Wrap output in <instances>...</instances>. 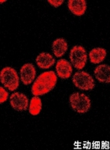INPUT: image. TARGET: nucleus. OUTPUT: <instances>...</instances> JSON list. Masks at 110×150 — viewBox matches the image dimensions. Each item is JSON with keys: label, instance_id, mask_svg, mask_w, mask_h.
I'll list each match as a JSON object with an SVG mask.
<instances>
[{"label": "nucleus", "instance_id": "1", "mask_svg": "<svg viewBox=\"0 0 110 150\" xmlns=\"http://www.w3.org/2000/svg\"><path fill=\"white\" fill-rule=\"evenodd\" d=\"M57 78L56 72L54 70H47L40 74L32 86V95L34 96H40L51 92L56 86Z\"/></svg>", "mask_w": 110, "mask_h": 150}, {"label": "nucleus", "instance_id": "2", "mask_svg": "<svg viewBox=\"0 0 110 150\" xmlns=\"http://www.w3.org/2000/svg\"><path fill=\"white\" fill-rule=\"evenodd\" d=\"M20 76L14 68L6 67L0 71V81L4 88L11 92L18 89L20 86Z\"/></svg>", "mask_w": 110, "mask_h": 150}, {"label": "nucleus", "instance_id": "3", "mask_svg": "<svg viewBox=\"0 0 110 150\" xmlns=\"http://www.w3.org/2000/svg\"><path fill=\"white\" fill-rule=\"evenodd\" d=\"M69 104L73 111L79 114H85L90 111L91 108V100L85 93H72L69 96Z\"/></svg>", "mask_w": 110, "mask_h": 150}, {"label": "nucleus", "instance_id": "4", "mask_svg": "<svg viewBox=\"0 0 110 150\" xmlns=\"http://www.w3.org/2000/svg\"><path fill=\"white\" fill-rule=\"evenodd\" d=\"M69 59L72 67L76 70H82L86 67L88 59V54L81 45H75L69 52Z\"/></svg>", "mask_w": 110, "mask_h": 150}, {"label": "nucleus", "instance_id": "5", "mask_svg": "<svg viewBox=\"0 0 110 150\" xmlns=\"http://www.w3.org/2000/svg\"><path fill=\"white\" fill-rule=\"evenodd\" d=\"M72 83L82 91H90L95 87V81L91 75L86 71H77L72 76Z\"/></svg>", "mask_w": 110, "mask_h": 150}, {"label": "nucleus", "instance_id": "6", "mask_svg": "<svg viewBox=\"0 0 110 150\" xmlns=\"http://www.w3.org/2000/svg\"><path fill=\"white\" fill-rule=\"evenodd\" d=\"M10 104L17 111H26L29 107L28 96L24 93L14 92L10 96Z\"/></svg>", "mask_w": 110, "mask_h": 150}, {"label": "nucleus", "instance_id": "7", "mask_svg": "<svg viewBox=\"0 0 110 150\" xmlns=\"http://www.w3.org/2000/svg\"><path fill=\"white\" fill-rule=\"evenodd\" d=\"M36 70L32 63H25L20 69V79L25 86H29L36 79Z\"/></svg>", "mask_w": 110, "mask_h": 150}, {"label": "nucleus", "instance_id": "8", "mask_svg": "<svg viewBox=\"0 0 110 150\" xmlns=\"http://www.w3.org/2000/svg\"><path fill=\"white\" fill-rule=\"evenodd\" d=\"M55 70L57 77L62 79H69L72 77L73 67L71 62L64 59H60L57 61Z\"/></svg>", "mask_w": 110, "mask_h": 150}, {"label": "nucleus", "instance_id": "9", "mask_svg": "<svg viewBox=\"0 0 110 150\" xmlns=\"http://www.w3.org/2000/svg\"><path fill=\"white\" fill-rule=\"evenodd\" d=\"M68 8L72 14L77 17H81L87 11V1L86 0H69Z\"/></svg>", "mask_w": 110, "mask_h": 150}, {"label": "nucleus", "instance_id": "10", "mask_svg": "<svg viewBox=\"0 0 110 150\" xmlns=\"http://www.w3.org/2000/svg\"><path fill=\"white\" fill-rule=\"evenodd\" d=\"M94 74L97 81L101 83H110V66L108 64H99L94 70Z\"/></svg>", "mask_w": 110, "mask_h": 150}, {"label": "nucleus", "instance_id": "11", "mask_svg": "<svg viewBox=\"0 0 110 150\" xmlns=\"http://www.w3.org/2000/svg\"><path fill=\"white\" fill-rule=\"evenodd\" d=\"M36 62V65L40 69L48 70L50 68H51L57 62L51 54L47 53V52H42L37 55Z\"/></svg>", "mask_w": 110, "mask_h": 150}, {"label": "nucleus", "instance_id": "12", "mask_svg": "<svg viewBox=\"0 0 110 150\" xmlns=\"http://www.w3.org/2000/svg\"><path fill=\"white\" fill-rule=\"evenodd\" d=\"M68 43L64 38H57L52 43V51L54 55L57 58L63 57L68 51Z\"/></svg>", "mask_w": 110, "mask_h": 150}, {"label": "nucleus", "instance_id": "13", "mask_svg": "<svg viewBox=\"0 0 110 150\" xmlns=\"http://www.w3.org/2000/svg\"><path fill=\"white\" fill-rule=\"evenodd\" d=\"M107 56V51L103 47H95L90 51L88 59L93 64L99 65L105 59Z\"/></svg>", "mask_w": 110, "mask_h": 150}, {"label": "nucleus", "instance_id": "14", "mask_svg": "<svg viewBox=\"0 0 110 150\" xmlns=\"http://www.w3.org/2000/svg\"><path fill=\"white\" fill-rule=\"evenodd\" d=\"M42 106H43V103L40 97L33 96L29 101V107H28L29 114L33 116L39 115L42 111Z\"/></svg>", "mask_w": 110, "mask_h": 150}, {"label": "nucleus", "instance_id": "15", "mask_svg": "<svg viewBox=\"0 0 110 150\" xmlns=\"http://www.w3.org/2000/svg\"><path fill=\"white\" fill-rule=\"evenodd\" d=\"M9 98V93L3 86L0 87V104H3Z\"/></svg>", "mask_w": 110, "mask_h": 150}, {"label": "nucleus", "instance_id": "16", "mask_svg": "<svg viewBox=\"0 0 110 150\" xmlns=\"http://www.w3.org/2000/svg\"><path fill=\"white\" fill-rule=\"evenodd\" d=\"M47 3L49 4H50L52 6H54L55 8H57L59 6H61L64 3V0H48L47 1Z\"/></svg>", "mask_w": 110, "mask_h": 150}, {"label": "nucleus", "instance_id": "17", "mask_svg": "<svg viewBox=\"0 0 110 150\" xmlns=\"http://www.w3.org/2000/svg\"><path fill=\"white\" fill-rule=\"evenodd\" d=\"M6 0H1V1H0V3H6Z\"/></svg>", "mask_w": 110, "mask_h": 150}]
</instances>
